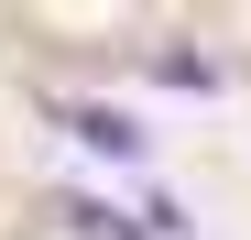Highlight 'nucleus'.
I'll return each instance as SVG.
<instances>
[{"mask_svg": "<svg viewBox=\"0 0 251 240\" xmlns=\"http://www.w3.org/2000/svg\"><path fill=\"white\" fill-rule=\"evenodd\" d=\"M55 131H66V142H88L99 164H142V153H153V142H142V120H131V109H109V98H55Z\"/></svg>", "mask_w": 251, "mask_h": 240, "instance_id": "f257e3e1", "label": "nucleus"}, {"mask_svg": "<svg viewBox=\"0 0 251 240\" xmlns=\"http://www.w3.org/2000/svg\"><path fill=\"white\" fill-rule=\"evenodd\" d=\"M153 88H186V98H207V88H219V66H207V55H153Z\"/></svg>", "mask_w": 251, "mask_h": 240, "instance_id": "f03ea898", "label": "nucleus"}]
</instances>
